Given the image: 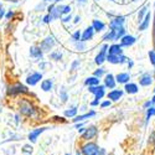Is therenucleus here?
<instances>
[{
  "label": "nucleus",
  "mask_w": 155,
  "mask_h": 155,
  "mask_svg": "<svg viewBox=\"0 0 155 155\" xmlns=\"http://www.w3.org/2000/svg\"><path fill=\"white\" fill-rule=\"evenodd\" d=\"M18 109H19V113L26 118L37 120V119H41V117H42L41 110L36 107L34 101L28 97H21L18 101Z\"/></svg>",
  "instance_id": "obj_1"
},
{
  "label": "nucleus",
  "mask_w": 155,
  "mask_h": 155,
  "mask_svg": "<svg viewBox=\"0 0 155 155\" xmlns=\"http://www.w3.org/2000/svg\"><path fill=\"white\" fill-rule=\"evenodd\" d=\"M6 94H8V97H18V96H29L31 93L25 84H22L20 82H15V83L8 86Z\"/></svg>",
  "instance_id": "obj_2"
},
{
  "label": "nucleus",
  "mask_w": 155,
  "mask_h": 155,
  "mask_svg": "<svg viewBox=\"0 0 155 155\" xmlns=\"http://www.w3.org/2000/svg\"><path fill=\"white\" fill-rule=\"evenodd\" d=\"M99 147L96 141H84L81 145V153L82 155H98Z\"/></svg>",
  "instance_id": "obj_3"
},
{
  "label": "nucleus",
  "mask_w": 155,
  "mask_h": 155,
  "mask_svg": "<svg viewBox=\"0 0 155 155\" xmlns=\"http://www.w3.org/2000/svg\"><path fill=\"white\" fill-rule=\"evenodd\" d=\"M125 35V29L124 28H120V29H117V30H109L108 32H106L103 35V41H117V40H120V38Z\"/></svg>",
  "instance_id": "obj_4"
},
{
  "label": "nucleus",
  "mask_w": 155,
  "mask_h": 155,
  "mask_svg": "<svg viewBox=\"0 0 155 155\" xmlns=\"http://www.w3.org/2000/svg\"><path fill=\"white\" fill-rule=\"evenodd\" d=\"M98 135V128L96 125H89L84 128V130L81 133V140L82 141H91Z\"/></svg>",
  "instance_id": "obj_5"
},
{
  "label": "nucleus",
  "mask_w": 155,
  "mask_h": 155,
  "mask_svg": "<svg viewBox=\"0 0 155 155\" xmlns=\"http://www.w3.org/2000/svg\"><path fill=\"white\" fill-rule=\"evenodd\" d=\"M55 45H56V41H55V37L54 36H47V37H45L44 40L40 42V46L41 47V50H42V52L45 54V52H51L52 51V48L55 47Z\"/></svg>",
  "instance_id": "obj_6"
},
{
  "label": "nucleus",
  "mask_w": 155,
  "mask_h": 155,
  "mask_svg": "<svg viewBox=\"0 0 155 155\" xmlns=\"http://www.w3.org/2000/svg\"><path fill=\"white\" fill-rule=\"evenodd\" d=\"M42 80V73L41 72H31L30 74L26 76V84L28 86H36L38 82Z\"/></svg>",
  "instance_id": "obj_7"
},
{
  "label": "nucleus",
  "mask_w": 155,
  "mask_h": 155,
  "mask_svg": "<svg viewBox=\"0 0 155 155\" xmlns=\"http://www.w3.org/2000/svg\"><path fill=\"white\" fill-rule=\"evenodd\" d=\"M47 129H48L47 127H40V128H36V129H34V130H31L29 133V135H28L29 141L32 143V144H35L37 141V139H38V137H40L45 130H47Z\"/></svg>",
  "instance_id": "obj_8"
},
{
  "label": "nucleus",
  "mask_w": 155,
  "mask_h": 155,
  "mask_svg": "<svg viewBox=\"0 0 155 155\" xmlns=\"http://www.w3.org/2000/svg\"><path fill=\"white\" fill-rule=\"evenodd\" d=\"M106 61H108L112 64H122L128 61V58L122 54V55H107Z\"/></svg>",
  "instance_id": "obj_9"
},
{
  "label": "nucleus",
  "mask_w": 155,
  "mask_h": 155,
  "mask_svg": "<svg viewBox=\"0 0 155 155\" xmlns=\"http://www.w3.org/2000/svg\"><path fill=\"white\" fill-rule=\"evenodd\" d=\"M108 45L107 44H104L102 46V48H101V51H99V54L96 56V58H94V63L96 64H98V66H101V64L106 61V58H107V51H108Z\"/></svg>",
  "instance_id": "obj_10"
},
{
  "label": "nucleus",
  "mask_w": 155,
  "mask_h": 155,
  "mask_svg": "<svg viewBox=\"0 0 155 155\" xmlns=\"http://www.w3.org/2000/svg\"><path fill=\"white\" fill-rule=\"evenodd\" d=\"M124 21H125V18L124 16H115L110 21H109V29L110 30H117V29H120V28H124Z\"/></svg>",
  "instance_id": "obj_11"
},
{
  "label": "nucleus",
  "mask_w": 155,
  "mask_h": 155,
  "mask_svg": "<svg viewBox=\"0 0 155 155\" xmlns=\"http://www.w3.org/2000/svg\"><path fill=\"white\" fill-rule=\"evenodd\" d=\"M96 115V112L94 110H91V112H87L84 114H80V115H76V117L72 119V122L76 124V123H80V122H84L86 119H89Z\"/></svg>",
  "instance_id": "obj_12"
},
{
  "label": "nucleus",
  "mask_w": 155,
  "mask_h": 155,
  "mask_svg": "<svg viewBox=\"0 0 155 155\" xmlns=\"http://www.w3.org/2000/svg\"><path fill=\"white\" fill-rule=\"evenodd\" d=\"M93 36H94V30H93V28H92V26H88V28H86L84 31L82 32L81 41L87 42V41H89V40H92Z\"/></svg>",
  "instance_id": "obj_13"
},
{
  "label": "nucleus",
  "mask_w": 155,
  "mask_h": 155,
  "mask_svg": "<svg viewBox=\"0 0 155 155\" xmlns=\"http://www.w3.org/2000/svg\"><path fill=\"white\" fill-rule=\"evenodd\" d=\"M151 82H153V77H151V74L149 72H145V73H143V74L139 77V84L143 86V87L150 86Z\"/></svg>",
  "instance_id": "obj_14"
},
{
  "label": "nucleus",
  "mask_w": 155,
  "mask_h": 155,
  "mask_svg": "<svg viewBox=\"0 0 155 155\" xmlns=\"http://www.w3.org/2000/svg\"><path fill=\"white\" fill-rule=\"evenodd\" d=\"M115 84H117V81H115V77L112 73H107L104 77V87L109 88V89H114Z\"/></svg>",
  "instance_id": "obj_15"
},
{
  "label": "nucleus",
  "mask_w": 155,
  "mask_h": 155,
  "mask_svg": "<svg viewBox=\"0 0 155 155\" xmlns=\"http://www.w3.org/2000/svg\"><path fill=\"white\" fill-rule=\"evenodd\" d=\"M123 96V91L122 89H112V91L107 94V98L110 102H118Z\"/></svg>",
  "instance_id": "obj_16"
},
{
  "label": "nucleus",
  "mask_w": 155,
  "mask_h": 155,
  "mask_svg": "<svg viewBox=\"0 0 155 155\" xmlns=\"http://www.w3.org/2000/svg\"><path fill=\"white\" fill-rule=\"evenodd\" d=\"M135 37L132 36V35H124L122 38H120V46L122 47H129L135 44Z\"/></svg>",
  "instance_id": "obj_17"
},
{
  "label": "nucleus",
  "mask_w": 155,
  "mask_h": 155,
  "mask_svg": "<svg viewBox=\"0 0 155 155\" xmlns=\"http://www.w3.org/2000/svg\"><path fill=\"white\" fill-rule=\"evenodd\" d=\"M30 56L32 58H37V60H42L44 57V52L40 46H32L30 47Z\"/></svg>",
  "instance_id": "obj_18"
},
{
  "label": "nucleus",
  "mask_w": 155,
  "mask_h": 155,
  "mask_svg": "<svg viewBox=\"0 0 155 155\" xmlns=\"http://www.w3.org/2000/svg\"><path fill=\"white\" fill-rule=\"evenodd\" d=\"M123 54V50H122V46L118 45V44H113L108 47V51H107V55H122Z\"/></svg>",
  "instance_id": "obj_19"
},
{
  "label": "nucleus",
  "mask_w": 155,
  "mask_h": 155,
  "mask_svg": "<svg viewBox=\"0 0 155 155\" xmlns=\"http://www.w3.org/2000/svg\"><path fill=\"white\" fill-rule=\"evenodd\" d=\"M115 77V81H117V83H128L129 80H130V74L127 73V72H122V73H118L117 76H114Z\"/></svg>",
  "instance_id": "obj_20"
},
{
  "label": "nucleus",
  "mask_w": 155,
  "mask_h": 155,
  "mask_svg": "<svg viewBox=\"0 0 155 155\" xmlns=\"http://www.w3.org/2000/svg\"><path fill=\"white\" fill-rule=\"evenodd\" d=\"M62 10H63V5H55L52 11L50 12L52 19H61L62 18Z\"/></svg>",
  "instance_id": "obj_21"
},
{
  "label": "nucleus",
  "mask_w": 155,
  "mask_h": 155,
  "mask_svg": "<svg viewBox=\"0 0 155 155\" xmlns=\"http://www.w3.org/2000/svg\"><path fill=\"white\" fill-rule=\"evenodd\" d=\"M124 89H125V92H127L128 94H135V93H138V91H139V87H138L135 83L128 82V83H125Z\"/></svg>",
  "instance_id": "obj_22"
},
{
  "label": "nucleus",
  "mask_w": 155,
  "mask_h": 155,
  "mask_svg": "<svg viewBox=\"0 0 155 155\" xmlns=\"http://www.w3.org/2000/svg\"><path fill=\"white\" fill-rule=\"evenodd\" d=\"M52 86H54V82H52V80H50V78L42 80L41 84H40V87H41V89L44 92H50L51 89H52Z\"/></svg>",
  "instance_id": "obj_23"
},
{
  "label": "nucleus",
  "mask_w": 155,
  "mask_h": 155,
  "mask_svg": "<svg viewBox=\"0 0 155 155\" xmlns=\"http://www.w3.org/2000/svg\"><path fill=\"white\" fill-rule=\"evenodd\" d=\"M92 28H93L94 32H101V31H103L106 29V24L103 21H101V20H93Z\"/></svg>",
  "instance_id": "obj_24"
},
{
  "label": "nucleus",
  "mask_w": 155,
  "mask_h": 155,
  "mask_svg": "<svg viewBox=\"0 0 155 155\" xmlns=\"http://www.w3.org/2000/svg\"><path fill=\"white\" fill-rule=\"evenodd\" d=\"M84 84L88 87V86H98L101 84V80L96 76H91V77H87L84 80Z\"/></svg>",
  "instance_id": "obj_25"
},
{
  "label": "nucleus",
  "mask_w": 155,
  "mask_h": 155,
  "mask_svg": "<svg viewBox=\"0 0 155 155\" xmlns=\"http://www.w3.org/2000/svg\"><path fill=\"white\" fill-rule=\"evenodd\" d=\"M149 22H150V12H148V14L145 15V18L141 20V22H140V25H139V31L147 30L148 26H149Z\"/></svg>",
  "instance_id": "obj_26"
},
{
  "label": "nucleus",
  "mask_w": 155,
  "mask_h": 155,
  "mask_svg": "<svg viewBox=\"0 0 155 155\" xmlns=\"http://www.w3.org/2000/svg\"><path fill=\"white\" fill-rule=\"evenodd\" d=\"M77 112H78V109H77V107H72L70 109H66L63 112V115L66 118H74L77 115Z\"/></svg>",
  "instance_id": "obj_27"
},
{
  "label": "nucleus",
  "mask_w": 155,
  "mask_h": 155,
  "mask_svg": "<svg viewBox=\"0 0 155 155\" xmlns=\"http://www.w3.org/2000/svg\"><path fill=\"white\" fill-rule=\"evenodd\" d=\"M21 153L25 154V155H31V154L34 153V148H32V145H30V144L24 145L22 149H21Z\"/></svg>",
  "instance_id": "obj_28"
},
{
  "label": "nucleus",
  "mask_w": 155,
  "mask_h": 155,
  "mask_svg": "<svg viewBox=\"0 0 155 155\" xmlns=\"http://www.w3.org/2000/svg\"><path fill=\"white\" fill-rule=\"evenodd\" d=\"M148 6H144V8H141L140 9V11H139V14H138V20H139V22H141V20H143L144 18H145V15L148 14Z\"/></svg>",
  "instance_id": "obj_29"
},
{
  "label": "nucleus",
  "mask_w": 155,
  "mask_h": 155,
  "mask_svg": "<svg viewBox=\"0 0 155 155\" xmlns=\"http://www.w3.org/2000/svg\"><path fill=\"white\" fill-rule=\"evenodd\" d=\"M74 44V47H76V50H78V51H84L86 50V42H83V41H76V42H73Z\"/></svg>",
  "instance_id": "obj_30"
},
{
  "label": "nucleus",
  "mask_w": 155,
  "mask_h": 155,
  "mask_svg": "<svg viewBox=\"0 0 155 155\" xmlns=\"http://www.w3.org/2000/svg\"><path fill=\"white\" fill-rule=\"evenodd\" d=\"M60 99L64 103V102H67V99H68V96H67V92H66V89H64V88H62L61 89V91H60Z\"/></svg>",
  "instance_id": "obj_31"
},
{
  "label": "nucleus",
  "mask_w": 155,
  "mask_h": 155,
  "mask_svg": "<svg viewBox=\"0 0 155 155\" xmlns=\"http://www.w3.org/2000/svg\"><path fill=\"white\" fill-rule=\"evenodd\" d=\"M50 58L54 61H60L62 58V54L61 52H50Z\"/></svg>",
  "instance_id": "obj_32"
},
{
  "label": "nucleus",
  "mask_w": 155,
  "mask_h": 155,
  "mask_svg": "<svg viewBox=\"0 0 155 155\" xmlns=\"http://www.w3.org/2000/svg\"><path fill=\"white\" fill-rule=\"evenodd\" d=\"M148 144L155 148V130H153V132L150 133V135H149V138H148Z\"/></svg>",
  "instance_id": "obj_33"
},
{
  "label": "nucleus",
  "mask_w": 155,
  "mask_h": 155,
  "mask_svg": "<svg viewBox=\"0 0 155 155\" xmlns=\"http://www.w3.org/2000/svg\"><path fill=\"white\" fill-rule=\"evenodd\" d=\"M153 115H155V107H149L147 110V123L149 122V119L153 117Z\"/></svg>",
  "instance_id": "obj_34"
},
{
  "label": "nucleus",
  "mask_w": 155,
  "mask_h": 155,
  "mask_svg": "<svg viewBox=\"0 0 155 155\" xmlns=\"http://www.w3.org/2000/svg\"><path fill=\"white\" fill-rule=\"evenodd\" d=\"M81 36H82V32H81L80 30H76V31L72 34V40H73V42L80 41V40H81Z\"/></svg>",
  "instance_id": "obj_35"
},
{
  "label": "nucleus",
  "mask_w": 155,
  "mask_h": 155,
  "mask_svg": "<svg viewBox=\"0 0 155 155\" xmlns=\"http://www.w3.org/2000/svg\"><path fill=\"white\" fill-rule=\"evenodd\" d=\"M106 73V70L103 68V67H99V68H97L96 71H94V73H93V76H96V77H98V78H101V77Z\"/></svg>",
  "instance_id": "obj_36"
},
{
  "label": "nucleus",
  "mask_w": 155,
  "mask_h": 155,
  "mask_svg": "<svg viewBox=\"0 0 155 155\" xmlns=\"http://www.w3.org/2000/svg\"><path fill=\"white\" fill-rule=\"evenodd\" d=\"M99 88H101V84H98V86H88V92L92 93V94H96Z\"/></svg>",
  "instance_id": "obj_37"
},
{
  "label": "nucleus",
  "mask_w": 155,
  "mask_h": 155,
  "mask_svg": "<svg viewBox=\"0 0 155 155\" xmlns=\"http://www.w3.org/2000/svg\"><path fill=\"white\" fill-rule=\"evenodd\" d=\"M80 64H81L80 60H76V61H73V62H72V64H71V70H72V71H74L77 67L80 66Z\"/></svg>",
  "instance_id": "obj_38"
},
{
  "label": "nucleus",
  "mask_w": 155,
  "mask_h": 155,
  "mask_svg": "<svg viewBox=\"0 0 155 155\" xmlns=\"http://www.w3.org/2000/svg\"><path fill=\"white\" fill-rule=\"evenodd\" d=\"M14 16H15V12H14V11H11V10H10V11L5 12V18H6L8 20H11V19L14 18Z\"/></svg>",
  "instance_id": "obj_39"
},
{
  "label": "nucleus",
  "mask_w": 155,
  "mask_h": 155,
  "mask_svg": "<svg viewBox=\"0 0 155 155\" xmlns=\"http://www.w3.org/2000/svg\"><path fill=\"white\" fill-rule=\"evenodd\" d=\"M149 58H150L151 64H154V66H155V52H154V51H150V52H149Z\"/></svg>",
  "instance_id": "obj_40"
},
{
  "label": "nucleus",
  "mask_w": 155,
  "mask_h": 155,
  "mask_svg": "<svg viewBox=\"0 0 155 155\" xmlns=\"http://www.w3.org/2000/svg\"><path fill=\"white\" fill-rule=\"evenodd\" d=\"M70 12H71V6H70V5H63L62 15H63V14H70Z\"/></svg>",
  "instance_id": "obj_41"
},
{
  "label": "nucleus",
  "mask_w": 155,
  "mask_h": 155,
  "mask_svg": "<svg viewBox=\"0 0 155 155\" xmlns=\"http://www.w3.org/2000/svg\"><path fill=\"white\" fill-rule=\"evenodd\" d=\"M52 20H54V19H52V16H51V14H47V15L44 18V22H45V24H50Z\"/></svg>",
  "instance_id": "obj_42"
},
{
  "label": "nucleus",
  "mask_w": 155,
  "mask_h": 155,
  "mask_svg": "<svg viewBox=\"0 0 155 155\" xmlns=\"http://www.w3.org/2000/svg\"><path fill=\"white\" fill-rule=\"evenodd\" d=\"M110 104H112V102H110V101L108 99V101H104V102H102V103H101V107H102V108H106V107H109Z\"/></svg>",
  "instance_id": "obj_43"
},
{
  "label": "nucleus",
  "mask_w": 155,
  "mask_h": 155,
  "mask_svg": "<svg viewBox=\"0 0 155 155\" xmlns=\"http://www.w3.org/2000/svg\"><path fill=\"white\" fill-rule=\"evenodd\" d=\"M71 20H72V16H71V15H67V16H64V18L62 19V22H63V24H67V22H70Z\"/></svg>",
  "instance_id": "obj_44"
},
{
  "label": "nucleus",
  "mask_w": 155,
  "mask_h": 155,
  "mask_svg": "<svg viewBox=\"0 0 155 155\" xmlns=\"http://www.w3.org/2000/svg\"><path fill=\"white\" fill-rule=\"evenodd\" d=\"M98 104H99V99H96V98H94V101H92V102H91V106H92V107L98 106Z\"/></svg>",
  "instance_id": "obj_45"
},
{
  "label": "nucleus",
  "mask_w": 155,
  "mask_h": 155,
  "mask_svg": "<svg viewBox=\"0 0 155 155\" xmlns=\"http://www.w3.org/2000/svg\"><path fill=\"white\" fill-rule=\"evenodd\" d=\"M153 106V101H149V102H145L144 103V108H149Z\"/></svg>",
  "instance_id": "obj_46"
},
{
  "label": "nucleus",
  "mask_w": 155,
  "mask_h": 155,
  "mask_svg": "<svg viewBox=\"0 0 155 155\" xmlns=\"http://www.w3.org/2000/svg\"><path fill=\"white\" fill-rule=\"evenodd\" d=\"M4 16H5V10L3 8H0V20H2Z\"/></svg>",
  "instance_id": "obj_47"
},
{
  "label": "nucleus",
  "mask_w": 155,
  "mask_h": 155,
  "mask_svg": "<svg viewBox=\"0 0 155 155\" xmlns=\"http://www.w3.org/2000/svg\"><path fill=\"white\" fill-rule=\"evenodd\" d=\"M107 154V151H106V149H103V148H99V151H98V155H106Z\"/></svg>",
  "instance_id": "obj_48"
},
{
  "label": "nucleus",
  "mask_w": 155,
  "mask_h": 155,
  "mask_svg": "<svg viewBox=\"0 0 155 155\" xmlns=\"http://www.w3.org/2000/svg\"><path fill=\"white\" fill-rule=\"evenodd\" d=\"M54 6H55V4H52V5H50V6L47 8V12H48V14H50V12H51V11H52V9H54Z\"/></svg>",
  "instance_id": "obj_49"
},
{
  "label": "nucleus",
  "mask_w": 155,
  "mask_h": 155,
  "mask_svg": "<svg viewBox=\"0 0 155 155\" xmlns=\"http://www.w3.org/2000/svg\"><path fill=\"white\" fill-rule=\"evenodd\" d=\"M80 21H81V18H80V16H76V18H74V20H73V22H74V24H78Z\"/></svg>",
  "instance_id": "obj_50"
},
{
  "label": "nucleus",
  "mask_w": 155,
  "mask_h": 155,
  "mask_svg": "<svg viewBox=\"0 0 155 155\" xmlns=\"http://www.w3.org/2000/svg\"><path fill=\"white\" fill-rule=\"evenodd\" d=\"M76 155H82V153H81V150H77V151H76Z\"/></svg>",
  "instance_id": "obj_51"
},
{
  "label": "nucleus",
  "mask_w": 155,
  "mask_h": 155,
  "mask_svg": "<svg viewBox=\"0 0 155 155\" xmlns=\"http://www.w3.org/2000/svg\"><path fill=\"white\" fill-rule=\"evenodd\" d=\"M45 3H48V2H54V0H44Z\"/></svg>",
  "instance_id": "obj_52"
},
{
  "label": "nucleus",
  "mask_w": 155,
  "mask_h": 155,
  "mask_svg": "<svg viewBox=\"0 0 155 155\" xmlns=\"http://www.w3.org/2000/svg\"><path fill=\"white\" fill-rule=\"evenodd\" d=\"M151 101H153V103H155V96L153 97V99H151Z\"/></svg>",
  "instance_id": "obj_53"
},
{
  "label": "nucleus",
  "mask_w": 155,
  "mask_h": 155,
  "mask_svg": "<svg viewBox=\"0 0 155 155\" xmlns=\"http://www.w3.org/2000/svg\"><path fill=\"white\" fill-rule=\"evenodd\" d=\"M54 2H55V3H60V2H61V0H54Z\"/></svg>",
  "instance_id": "obj_54"
},
{
  "label": "nucleus",
  "mask_w": 155,
  "mask_h": 155,
  "mask_svg": "<svg viewBox=\"0 0 155 155\" xmlns=\"http://www.w3.org/2000/svg\"><path fill=\"white\" fill-rule=\"evenodd\" d=\"M77 2H86V0H77Z\"/></svg>",
  "instance_id": "obj_55"
},
{
  "label": "nucleus",
  "mask_w": 155,
  "mask_h": 155,
  "mask_svg": "<svg viewBox=\"0 0 155 155\" xmlns=\"http://www.w3.org/2000/svg\"><path fill=\"white\" fill-rule=\"evenodd\" d=\"M64 155H71V154H68V153H66V154H64Z\"/></svg>",
  "instance_id": "obj_56"
},
{
  "label": "nucleus",
  "mask_w": 155,
  "mask_h": 155,
  "mask_svg": "<svg viewBox=\"0 0 155 155\" xmlns=\"http://www.w3.org/2000/svg\"><path fill=\"white\" fill-rule=\"evenodd\" d=\"M106 155H113V154H108V153H107V154H106Z\"/></svg>",
  "instance_id": "obj_57"
},
{
  "label": "nucleus",
  "mask_w": 155,
  "mask_h": 155,
  "mask_svg": "<svg viewBox=\"0 0 155 155\" xmlns=\"http://www.w3.org/2000/svg\"><path fill=\"white\" fill-rule=\"evenodd\" d=\"M0 8H2V3H0Z\"/></svg>",
  "instance_id": "obj_58"
},
{
  "label": "nucleus",
  "mask_w": 155,
  "mask_h": 155,
  "mask_svg": "<svg viewBox=\"0 0 155 155\" xmlns=\"http://www.w3.org/2000/svg\"><path fill=\"white\" fill-rule=\"evenodd\" d=\"M110 2H115V0H110Z\"/></svg>",
  "instance_id": "obj_59"
},
{
  "label": "nucleus",
  "mask_w": 155,
  "mask_h": 155,
  "mask_svg": "<svg viewBox=\"0 0 155 155\" xmlns=\"http://www.w3.org/2000/svg\"><path fill=\"white\" fill-rule=\"evenodd\" d=\"M154 93H155V88H154Z\"/></svg>",
  "instance_id": "obj_60"
},
{
  "label": "nucleus",
  "mask_w": 155,
  "mask_h": 155,
  "mask_svg": "<svg viewBox=\"0 0 155 155\" xmlns=\"http://www.w3.org/2000/svg\"><path fill=\"white\" fill-rule=\"evenodd\" d=\"M132 2H135V0H132Z\"/></svg>",
  "instance_id": "obj_61"
},
{
  "label": "nucleus",
  "mask_w": 155,
  "mask_h": 155,
  "mask_svg": "<svg viewBox=\"0 0 155 155\" xmlns=\"http://www.w3.org/2000/svg\"><path fill=\"white\" fill-rule=\"evenodd\" d=\"M96 2H99V0H96Z\"/></svg>",
  "instance_id": "obj_62"
}]
</instances>
